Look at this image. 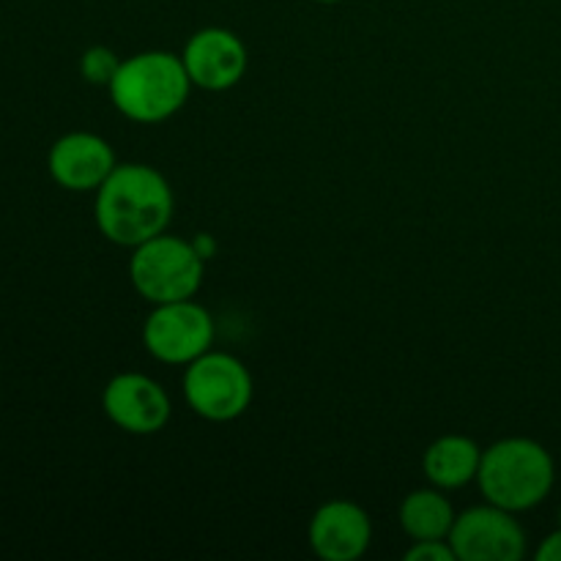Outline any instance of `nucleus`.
<instances>
[{
	"mask_svg": "<svg viewBox=\"0 0 561 561\" xmlns=\"http://www.w3.org/2000/svg\"><path fill=\"white\" fill-rule=\"evenodd\" d=\"M480 463V444L469 436H458V433L436 438L422 455V471H425L427 482L438 491H458L469 482H477Z\"/></svg>",
	"mask_w": 561,
	"mask_h": 561,
	"instance_id": "f8f14e48",
	"label": "nucleus"
},
{
	"mask_svg": "<svg viewBox=\"0 0 561 561\" xmlns=\"http://www.w3.org/2000/svg\"><path fill=\"white\" fill-rule=\"evenodd\" d=\"M181 60H184L192 85L219 93L230 91L244 80L250 55H247L244 42L228 27H203L192 33L190 42L184 44Z\"/></svg>",
	"mask_w": 561,
	"mask_h": 561,
	"instance_id": "1a4fd4ad",
	"label": "nucleus"
},
{
	"mask_svg": "<svg viewBox=\"0 0 561 561\" xmlns=\"http://www.w3.org/2000/svg\"><path fill=\"white\" fill-rule=\"evenodd\" d=\"M104 416L129 436H153L170 422L173 405L159 381L142 373H121L102 392Z\"/></svg>",
	"mask_w": 561,
	"mask_h": 561,
	"instance_id": "6e6552de",
	"label": "nucleus"
},
{
	"mask_svg": "<svg viewBox=\"0 0 561 561\" xmlns=\"http://www.w3.org/2000/svg\"><path fill=\"white\" fill-rule=\"evenodd\" d=\"M447 540L458 561H520L526 557L520 520L491 502L460 513Z\"/></svg>",
	"mask_w": 561,
	"mask_h": 561,
	"instance_id": "0eeeda50",
	"label": "nucleus"
},
{
	"mask_svg": "<svg viewBox=\"0 0 561 561\" xmlns=\"http://www.w3.org/2000/svg\"><path fill=\"white\" fill-rule=\"evenodd\" d=\"M373 540L370 515L354 502L334 499L316 510L310 520V548L323 561H356Z\"/></svg>",
	"mask_w": 561,
	"mask_h": 561,
	"instance_id": "9b49d317",
	"label": "nucleus"
},
{
	"mask_svg": "<svg viewBox=\"0 0 561 561\" xmlns=\"http://www.w3.org/2000/svg\"><path fill=\"white\" fill-rule=\"evenodd\" d=\"M455 513L453 502L444 496L438 488H422V491H411L400 504V526L411 542L416 540H447L453 531Z\"/></svg>",
	"mask_w": 561,
	"mask_h": 561,
	"instance_id": "ddd939ff",
	"label": "nucleus"
},
{
	"mask_svg": "<svg viewBox=\"0 0 561 561\" xmlns=\"http://www.w3.org/2000/svg\"><path fill=\"white\" fill-rule=\"evenodd\" d=\"M405 561H458L449 540H416L405 551Z\"/></svg>",
	"mask_w": 561,
	"mask_h": 561,
	"instance_id": "2eb2a0df",
	"label": "nucleus"
},
{
	"mask_svg": "<svg viewBox=\"0 0 561 561\" xmlns=\"http://www.w3.org/2000/svg\"><path fill=\"white\" fill-rule=\"evenodd\" d=\"M184 400L201 420L233 422L250 409L252 373L244 362L225 351H206L184 370Z\"/></svg>",
	"mask_w": 561,
	"mask_h": 561,
	"instance_id": "39448f33",
	"label": "nucleus"
},
{
	"mask_svg": "<svg viewBox=\"0 0 561 561\" xmlns=\"http://www.w3.org/2000/svg\"><path fill=\"white\" fill-rule=\"evenodd\" d=\"M115 164L118 159L113 146L93 131H69L58 137L47 153L49 175L69 192H96Z\"/></svg>",
	"mask_w": 561,
	"mask_h": 561,
	"instance_id": "9d476101",
	"label": "nucleus"
},
{
	"mask_svg": "<svg viewBox=\"0 0 561 561\" xmlns=\"http://www.w3.org/2000/svg\"><path fill=\"white\" fill-rule=\"evenodd\" d=\"M93 195L99 233L126 250H135L142 241L164 233L175 211L170 181L157 168L142 162L115 164Z\"/></svg>",
	"mask_w": 561,
	"mask_h": 561,
	"instance_id": "f257e3e1",
	"label": "nucleus"
},
{
	"mask_svg": "<svg viewBox=\"0 0 561 561\" xmlns=\"http://www.w3.org/2000/svg\"><path fill=\"white\" fill-rule=\"evenodd\" d=\"M559 526H561V507H559Z\"/></svg>",
	"mask_w": 561,
	"mask_h": 561,
	"instance_id": "a211bd4d",
	"label": "nucleus"
},
{
	"mask_svg": "<svg viewBox=\"0 0 561 561\" xmlns=\"http://www.w3.org/2000/svg\"><path fill=\"white\" fill-rule=\"evenodd\" d=\"M192 88L181 55L148 49L121 60L107 91L124 118L135 124H162L184 107Z\"/></svg>",
	"mask_w": 561,
	"mask_h": 561,
	"instance_id": "7ed1b4c3",
	"label": "nucleus"
},
{
	"mask_svg": "<svg viewBox=\"0 0 561 561\" xmlns=\"http://www.w3.org/2000/svg\"><path fill=\"white\" fill-rule=\"evenodd\" d=\"M206 277V257L197 252L195 241L173 233H159L142 241L129 255L131 288L148 305L195 299Z\"/></svg>",
	"mask_w": 561,
	"mask_h": 561,
	"instance_id": "20e7f679",
	"label": "nucleus"
},
{
	"mask_svg": "<svg viewBox=\"0 0 561 561\" xmlns=\"http://www.w3.org/2000/svg\"><path fill=\"white\" fill-rule=\"evenodd\" d=\"M477 485L485 502L510 513H529L551 496L557 463L535 438L510 436L482 449Z\"/></svg>",
	"mask_w": 561,
	"mask_h": 561,
	"instance_id": "f03ea898",
	"label": "nucleus"
},
{
	"mask_svg": "<svg viewBox=\"0 0 561 561\" xmlns=\"http://www.w3.org/2000/svg\"><path fill=\"white\" fill-rule=\"evenodd\" d=\"M214 318L195 299L153 305L142 323V345L162 365H190L211 351Z\"/></svg>",
	"mask_w": 561,
	"mask_h": 561,
	"instance_id": "423d86ee",
	"label": "nucleus"
},
{
	"mask_svg": "<svg viewBox=\"0 0 561 561\" xmlns=\"http://www.w3.org/2000/svg\"><path fill=\"white\" fill-rule=\"evenodd\" d=\"M318 3H327V5H334V3H343V0H318Z\"/></svg>",
	"mask_w": 561,
	"mask_h": 561,
	"instance_id": "f3484780",
	"label": "nucleus"
},
{
	"mask_svg": "<svg viewBox=\"0 0 561 561\" xmlns=\"http://www.w3.org/2000/svg\"><path fill=\"white\" fill-rule=\"evenodd\" d=\"M118 66H121L118 55H115L110 47H102V44H99V47H88L85 53H82L80 75L82 80L91 82V85L110 88Z\"/></svg>",
	"mask_w": 561,
	"mask_h": 561,
	"instance_id": "4468645a",
	"label": "nucleus"
},
{
	"mask_svg": "<svg viewBox=\"0 0 561 561\" xmlns=\"http://www.w3.org/2000/svg\"><path fill=\"white\" fill-rule=\"evenodd\" d=\"M535 559L537 561H561V526L557 531H551V535H548L546 540L540 542Z\"/></svg>",
	"mask_w": 561,
	"mask_h": 561,
	"instance_id": "dca6fc26",
	"label": "nucleus"
}]
</instances>
